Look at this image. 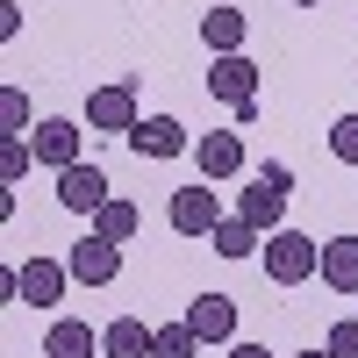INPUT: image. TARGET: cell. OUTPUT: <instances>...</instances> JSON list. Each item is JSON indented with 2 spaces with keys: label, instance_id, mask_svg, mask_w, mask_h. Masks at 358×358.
Returning a JSON list of instances; mask_svg holds the SVG:
<instances>
[{
  "label": "cell",
  "instance_id": "obj_16",
  "mask_svg": "<svg viewBox=\"0 0 358 358\" xmlns=\"http://www.w3.org/2000/svg\"><path fill=\"white\" fill-rule=\"evenodd\" d=\"M136 229H143V208H136V201H122V194H115L101 215H94V236H108V244H129Z\"/></svg>",
  "mask_w": 358,
  "mask_h": 358
},
{
  "label": "cell",
  "instance_id": "obj_24",
  "mask_svg": "<svg viewBox=\"0 0 358 358\" xmlns=\"http://www.w3.org/2000/svg\"><path fill=\"white\" fill-rule=\"evenodd\" d=\"M294 8H322V0H294Z\"/></svg>",
  "mask_w": 358,
  "mask_h": 358
},
{
  "label": "cell",
  "instance_id": "obj_8",
  "mask_svg": "<svg viewBox=\"0 0 358 358\" xmlns=\"http://www.w3.org/2000/svg\"><path fill=\"white\" fill-rule=\"evenodd\" d=\"M179 322H187L201 344H236V301H229V294H194Z\"/></svg>",
  "mask_w": 358,
  "mask_h": 358
},
{
  "label": "cell",
  "instance_id": "obj_13",
  "mask_svg": "<svg viewBox=\"0 0 358 358\" xmlns=\"http://www.w3.org/2000/svg\"><path fill=\"white\" fill-rule=\"evenodd\" d=\"M244 36H251L244 8H208V15H201V43L215 50V57H236V50H244Z\"/></svg>",
  "mask_w": 358,
  "mask_h": 358
},
{
  "label": "cell",
  "instance_id": "obj_5",
  "mask_svg": "<svg viewBox=\"0 0 358 358\" xmlns=\"http://www.w3.org/2000/svg\"><path fill=\"white\" fill-rule=\"evenodd\" d=\"M65 265H72V280H79V287H108V280H122V244H108V236L86 229L79 244L65 251Z\"/></svg>",
  "mask_w": 358,
  "mask_h": 358
},
{
  "label": "cell",
  "instance_id": "obj_1",
  "mask_svg": "<svg viewBox=\"0 0 358 358\" xmlns=\"http://www.w3.org/2000/svg\"><path fill=\"white\" fill-rule=\"evenodd\" d=\"M258 258H265V280H273V287H301L308 273H322V244L308 229H273Z\"/></svg>",
  "mask_w": 358,
  "mask_h": 358
},
{
  "label": "cell",
  "instance_id": "obj_10",
  "mask_svg": "<svg viewBox=\"0 0 358 358\" xmlns=\"http://www.w3.org/2000/svg\"><path fill=\"white\" fill-rule=\"evenodd\" d=\"M208 94H215V101H229V108L258 101V65H251L244 50H236V57H215V65H208Z\"/></svg>",
  "mask_w": 358,
  "mask_h": 358
},
{
  "label": "cell",
  "instance_id": "obj_21",
  "mask_svg": "<svg viewBox=\"0 0 358 358\" xmlns=\"http://www.w3.org/2000/svg\"><path fill=\"white\" fill-rule=\"evenodd\" d=\"M330 151L344 165H358V115H337V122H330Z\"/></svg>",
  "mask_w": 358,
  "mask_h": 358
},
{
  "label": "cell",
  "instance_id": "obj_20",
  "mask_svg": "<svg viewBox=\"0 0 358 358\" xmlns=\"http://www.w3.org/2000/svg\"><path fill=\"white\" fill-rule=\"evenodd\" d=\"M0 136H29V94H22V86L0 94Z\"/></svg>",
  "mask_w": 358,
  "mask_h": 358
},
{
  "label": "cell",
  "instance_id": "obj_6",
  "mask_svg": "<svg viewBox=\"0 0 358 358\" xmlns=\"http://www.w3.org/2000/svg\"><path fill=\"white\" fill-rule=\"evenodd\" d=\"M115 194H108V172L101 165H72V172H57V208H72V215H101Z\"/></svg>",
  "mask_w": 358,
  "mask_h": 358
},
{
  "label": "cell",
  "instance_id": "obj_17",
  "mask_svg": "<svg viewBox=\"0 0 358 358\" xmlns=\"http://www.w3.org/2000/svg\"><path fill=\"white\" fill-rule=\"evenodd\" d=\"M208 244H215L222 258H251V251H265V236H258V229H251L244 215H222V222H215V236H208Z\"/></svg>",
  "mask_w": 358,
  "mask_h": 358
},
{
  "label": "cell",
  "instance_id": "obj_15",
  "mask_svg": "<svg viewBox=\"0 0 358 358\" xmlns=\"http://www.w3.org/2000/svg\"><path fill=\"white\" fill-rule=\"evenodd\" d=\"M101 351V330H86V322H50L43 337V358H94Z\"/></svg>",
  "mask_w": 358,
  "mask_h": 358
},
{
  "label": "cell",
  "instance_id": "obj_19",
  "mask_svg": "<svg viewBox=\"0 0 358 358\" xmlns=\"http://www.w3.org/2000/svg\"><path fill=\"white\" fill-rule=\"evenodd\" d=\"M151 358H201V337L187 330V322H165V330H158V351Z\"/></svg>",
  "mask_w": 358,
  "mask_h": 358
},
{
  "label": "cell",
  "instance_id": "obj_23",
  "mask_svg": "<svg viewBox=\"0 0 358 358\" xmlns=\"http://www.w3.org/2000/svg\"><path fill=\"white\" fill-rule=\"evenodd\" d=\"M229 358H273L265 344H229Z\"/></svg>",
  "mask_w": 358,
  "mask_h": 358
},
{
  "label": "cell",
  "instance_id": "obj_22",
  "mask_svg": "<svg viewBox=\"0 0 358 358\" xmlns=\"http://www.w3.org/2000/svg\"><path fill=\"white\" fill-rule=\"evenodd\" d=\"M322 351H330V358H358V315L330 322V337H322Z\"/></svg>",
  "mask_w": 358,
  "mask_h": 358
},
{
  "label": "cell",
  "instance_id": "obj_12",
  "mask_svg": "<svg viewBox=\"0 0 358 358\" xmlns=\"http://www.w3.org/2000/svg\"><path fill=\"white\" fill-rule=\"evenodd\" d=\"M151 351H158V330L143 315H115L101 330V358H151Z\"/></svg>",
  "mask_w": 358,
  "mask_h": 358
},
{
  "label": "cell",
  "instance_id": "obj_14",
  "mask_svg": "<svg viewBox=\"0 0 358 358\" xmlns=\"http://www.w3.org/2000/svg\"><path fill=\"white\" fill-rule=\"evenodd\" d=\"M322 287H337V294H358V236H330L322 244Z\"/></svg>",
  "mask_w": 358,
  "mask_h": 358
},
{
  "label": "cell",
  "instance_id": "obj_4",
  "mask_svg": "<svg viewBox=\"0 0 358 358\" xmlns=\"http://www.w3.org/2000/svg\"><path fill=\"white\" fill-rule=\"evenodd\" d=\"M129 151L165 165V158H187V151H194V136H187V122H179V115H143V122L129 129Z\"/></svg>",
  "mask_w": 358,
  "mask_h": 358
},
{
  "label": "cell",
  "instance_id": "obj_7",
  "mask_svg": "<svg viewBox=\"0 0 358 358\" xmlns=\"http://www.w3.org/2000/svg\"><path fill=\"white\" fill-rule=\"evenodd\" d=\"M165 222H172L179 236H215V222H222L215 187H179V194H172V208H165Z\"/></svg>",
  "mask_w": 358,
  "mask_h": 358
},
{
  "label": "cell",
  "instance_id": "obj_18",
  "mask_svg": "<svg viewBox=\"0 0 358 358\" xmlns=\"http://www.w3.org/2000/svg\"><path fill=\"white\" fill-rule=\"evenodd\" d=\"M29 165H36V143H29V136H0V179H8V187H15Z\"/></svg>",
  "mask_w": 358,
  "mask_h": 358
},
{
  "label": "cell",
  "instance_id": "obj_3",
  "mask_svg": "<svg viewBox=\"0 0 358 358\" xmlns=\"http://www.w3.org/2000/svg\"><path fill=\"white\" fill-rule=\"evenodd\" d=\"M136 122H143V108H136V86H129V79L94 86V94H86V129H101V136H129Z\"/></svg>",
  "mask_w": 358,
  "mask_h": 358
},
{
  "label": "cell",
  "instance_id": "obj_9",
  "mask_svg": "<svg viewBox=\"0 0 358 358\" xmlns=\"http://www.w3.org/2000/svg\"><path fill=\"white\" fill-rule=\"evenodd\" d=\"M29 143H36V165H50V172H72V165H79V122H65V115L36 122Z\"/></svg>",
  "mask_w": 358,
  "mask_h": 358
},
{
  "label": "cell",
  "instance_id": "obj_25",
  "mask_svg": "<svg viewBox=\"0 0 358 358\" xmlns=\"http://www.w3.org/2000/svg\"><path fill=\"white\" fill-rule=\"evenodd\" d=\"M301 358H330V351H301Z\"/></svg>",
  "mask_w": 358,
  "mask_h": 358
},
{
  "label": "cell",
  "instance_id": "obj_11",
  "mask_svg": "<svg viewBox=\"0 0 358 358\" xmlns=\"http://www.w3.org/2000/svg\"><path fill=\"white\" fill-rule=\"evenodd\" d=\"M194 165H201V179H236L244 172V136L236 129H208L194 143Z\"/></svg>",
  "mask_w": 358,
  "mask_h": 358
},
{
  "label": "cell",
  "instance_id": "obj_26",
  "mask_svg": "<svg viewBox=\"0 0 358 358\" xmlns=\"http://www.w3.org/2000/svg\"><path fill=\"white\" fill-rule=\"evenodd\" d=\"M351 301H358V294H351Z\"/></svg>",
  "mask_w": 358,
  "mask_h": 358
},
{
  "label": "cell",
  "instance_id": "obj_2",
  "mask_svg": "<svg viewBox=\"0 0 358 358\" xmlns=\"http://www.w3.org/2000/svg\"><path fill=\"white\" fill-rule=\"evenodd\" d=\"M287 187H294V172H287V165H265V172H258V187L236 194V215H244L258 236L287 229Z\"/></svg>",
  "mask_w": 358,
  "mask_h": 358
}]
</instances>
